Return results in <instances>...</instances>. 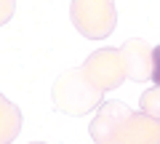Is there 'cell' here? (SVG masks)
<instances>
[{
    "mask_svg": "<svg viewBox=\"0 0 160 144\" xmlns=\"http://www.w3.org/2000/svg\"><path fill=\"white\" fill-rule=\"evenodd\" d=\"M93 144H160V120L131 112L123 102H102L91 123Z\"/></svg>",
    "mask_w": 160,
    "mask_h": 144,
    "instance_id": "obj_1",
    "label": "cell"
},
{
    "mask_svg": "<svg viewBox=\"0 0 160 144\" xmlns=\"http://www.w3.org/2000/svg\"><path fill=\"white\" fill-rule=\"evenodd\" d=\"M51 93H53V107L59 112H64V115H75V117L88 115L93 107L102 104V93L86 80L80 67L59 75Z\"/></svg>",
    "mask_w": 160,
    "mask_h": 144,
    "instance_id": "obj_2",
    "label": "cell"
},
{
    "mask_svg": "<svg viewBox=\"0 0 160 144\" xmlns=\"http://www.w3.org/2000/svg\"><path fill=\"white\" fill-rule=\"evenodd\" d=\"M69 19L83 37L104 40L107 35L115 32V24H118L115 0H72Z\"/></svg>",
    "mask_w": 160,
    "mask_h": 144,
    "instance_id": "obj_3",
    "label": "cell"
},
{
    "mask_svg": "<svg viewBox=\"0 0 160 144\" xmlns=\"http://www.w3.org/2000/svg\"><path fill=\"white\" fill-rule=\"evenodd\" d=\"M80 72L86 75V80L99 93L112 91V88H118L120 83L126 80V69H123V59H120L118 48H99V51H93L83 62Z\"/></svg>",
    "mask_w": 160,
    "mask_h": 144,
    "instance_id": "obj_4",
    "label": "cell"
},
{
    "mask_svg": "<svg viewBox=\"0 0 160 144\" xmlns=\"http://www.w3.org/2000/svg\"><path fill=\"white\" fill-rule=\"evenodd\" d=\"M120 59H123V69H126V77L136 83L149 80V72H152V48L142 40V37H131V40L123 43Z\"/></svg>",
    "mask_w": 160,
    "mask_h": 144,
    "instance_id": "obj_5",
    "label": "cell"
},
{
    "mask_svg": "<svg viewBox=\"0 0 160 144\" xmlns=\"http://www.w3.org/2000/svg\"><path fill=\"white\" fill-rule=\"evenodd\" d=\"M22 131V110L0 93V144H11Z\"/></svg>",
    "mask_w": 160,
    "mask_h": 144,
    "instance_id": "obj_6",
    "label": "cell"
},
{
    "mask_svg": "<svg viewBox=\"0 0 160 144\" xmlns=\"http://www.w3.org/2000/svg\"><path fill=\"white\" fill-rule=\"evenodd\" d=\"M149 77H152V83L160 88V46L152 48V72H149Z\"/></svg>",
    "mask_w": 160,
    "mask_h": 144,
    "instance_id": "obj_7",
    "label": "cell"
},
{
    "mask_svg": "<svg viewBox=\"0 0 160 144\" xmlns=\"http://www.w3.org/2000/svg\"><path fill=\"white\" fill-rule=\"evenodd\" d=\"M13 8H16V3H13V0H0V27H3L6 22H11Z\"/></svg>",
    "mask_w": 160,
    "mask_h": 144,
    "instance_id": "obj_8",
    "label": "cell"
},
{
    "mask_svg": "<svg viewBox=\"0 0 160 144\" xmlns=\"http://www.w3.org/2000/svg\"><path fill=\"white\" fill-rule=\"evenodd\" d=\"M32 144H43V142H32Z\"/></svg>",
    "mask_w": 160,
    "mask_h": 144,
    "instance_id": "obj_9",
    "label": "cell"
}]
</instances>
